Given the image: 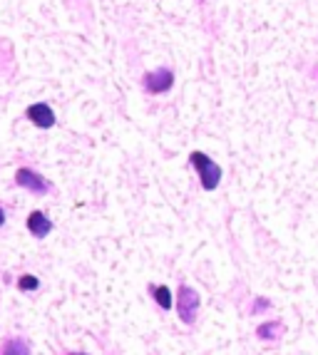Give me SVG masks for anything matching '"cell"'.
<instances>
[{"label":"cell","mask_w":318,"mask_h":355,"mask_svg":"<svg viewBox=\"0 0 318 355\" xmlns=\"http://www.w3.org/2000/svg\"><path fill=\"white\" fill-rule=\"evenodd\" d=\"M189 164L194 166V172L196 177H199V184H201V189L204 191H214L219 189V184H221V166L217 164V162L209 157V154L204 152H192L189 154Z\"/></svg>","instance_id":"1"},{"label":"cell","mask_w":318,"mask_h":355,"mask_svg":"<svg viewBox=\"0 0 318 355\" xmlns=\"http://www.w3.org/2000/svg\"><path fill=\"white\" fill-rule=\"evenodd\" d=\"M174 308H177L179 320H182L184 326H194V320H196V315H199V308H201V296L196 293V288L182 284L177 291Z\"/></svg>","instance_id":"2"},{"label":"cell","mask_w":318,"mask_h":355,"mask_svg":"<svg viewBox=\"0 0 318 355\" xmlns=\"http://www.w3.org/2000/svg\"><path fill=\"white\" fill-rule=\"evenodd\" d=\"M15 184H18L20 189L30 191V194H35V196H42L50 191V182H47L40 172L30 169V166H20L18 172H15Z\"/></svg>","instance_id":"3"},{"label":"cell","mask_w":318,"mask_h":355,"mask_svg":"<svg viewBox=\"0 0 318 355\" xmlns=\"http://www.w3.org/2000/svg\"><path fill=\"white\" fill-rule=\"evenodd\" d=\"M142 85H144V89H147L149 95H165V92L171 89V85H174V72L169 67H159V70L147 72Z\"/></svg>","instance_id":"4"},{"label":"cell","mask_w":318,"mask_h":355,"mask_svg":"<svg viewBox=\"0 0 318 355\" xmlns=\"http://www.w3.org/2000/svg\"><path fill=\"white\" fill-rule=\"evenodd\" d=\"M25 117L33 122V125L37 127V130H50V127H55V110L47 102H35V105H30L28 110H25Z\"/></svg>","instance_id":"5"},{"label":"cell","mask_w":318,"mask_h":355,"mask_svg":"<svg viewBox=\"0 0 318 355\" xmlns=\"http://www.w3.org/2000/svg\"><path fill=\"white\" fill-rule=\"evenodd\" d=\"M25 226H28V231L35 239H45L47 234L53 231V221H50V216H47L45 211H40V209H35V211L28 214V219H25Z\"/></svg>","instance_id":"6"},{"label":"cell","mask_w":318,"mask_h":355,"mask_svg":"<svg viewBox=\"0 0 318 355\" xmlns=\"http://www.w3.org/2000/svg\"><path fill=\"white\" fill-rule=\"evenodd\" d=\"M149 293H152L154 303L162 311H171L174 308V293H171L169 286H149Z\"/></svg>","instance_id":"7"},{"label":"cell","mask_w":318,"mask_h":355,"mask_svg":"<svg viewBox=\"0 0 318 355\" xmlns=\"http://www.w3.org/2000/svg\"><path fill=\"white\" fill-rule=\"evenodd\" d=\"M0 355H30V343L25 338H8L3 348H0Z\"/></svg>","instance_id":"8"},{"label":"cell","mask_w":318,"mask_h":355,"mask_svg":"<svg viewBox=\"0 0 318 355\" xmlns=\"http://www.w3.org/2000/svg\"><path fill=\"white\" fill-rule=\"evenodd\" d=\"M283 326L278 323V320H269V323H261L259 328H256V336L261 338V340H276L278 336H281Z\"/></svg>","instance_id":"9"},{"label":"cell","mask_w":318,"mask_h":355,"mask_svg":"<svg viewBox=\"0 0 318 355\" xmlns=\"http://www.w3.org/2000/svg\"><path fill=\"white\" fill-rule=\"evenodd\" d=\"M18 291L20 293H33V291H37L40 288V279H37L35 273H23V276H20L18 279Z\"/></svg>","instance_id":"10"},{"label":"cell","mask_w":318,"mask_h":355,"mask_svg":"<svg viewBox=\"0 0 318 355\" xmlns=\"http://www.w3.org/2000/svg\"><path fill=\"white\" fill-rule=\"evenodd\" d=\"M264 308H271V301H269V298H256V301H253V306H251V313H261V311H264Z\"/></svg>","instance_id":"11"},{"label":"cell","mask_w":318,"mask_h":355,"mask_svg":"<svg viewBox=\"0 0 318 355\" xmlns=\"http://www.w3.org/2000/svg\"><path fill=\"white\" fill-rule=\"evenodd\" d=\"M6 221H8V216H6V209L0 207V229H3V226H6Z\"/></svg>","instance_id":"12"},{"label":"cell","mask_w":318,"mask_h":355,"mask_svg":"<svg viewBox=\"0 0 318 355\" xmlns=\"http://www.w3.org/2000/svg\"><path fill=\"white\" fill-rule=\"evenodd\" d=\"M65 355H90V353H83V350H72V353H65Z\"/></svg>","instance_id":"13"}]
</instances>
